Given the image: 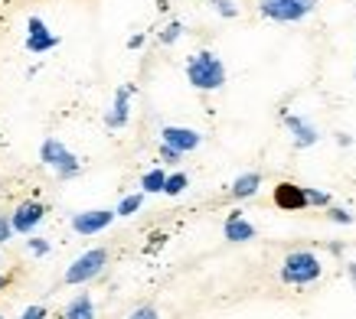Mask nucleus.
<instances>
[{"mask_svg":"<svg viewBox=\"0 0 356 319\" xmlns=\"http://www.w3.org/2000/svg\"><path fill=\"white\" fill-rule=\"evenodd\" d=\"M186 78H190V85L200 88V92H216V88L226 85V65L219 59L216 53H203L190 55V62H186Z\"/></svg>","mask_w":356,"mask_h":319,"instance_id":"nucleus-1","label":"nucleus"},{"mask_svg":"<svg viewBox=\"0 0 356 319\" xmlns=\"http://www.w3.org/2000/svg\"><path fill=\"white\" fill-rule=\"evenodd\" d=\"M324 274V264L321 257L311 255V251H291L281 264V280L291 284V287H304V284H314L317 277Z\"/></svg>","mask_w":356,"mask_h":319,"instance_id":"nucleus-2","label":"nucleus"},{"mask_svg":"<svg viewBox=\"0 0 356 319\" xmlns=\"http://www.w3.org/2000/svg\"><path fill=\"white\" fill-rule=\"evenodd\" d=\"M40 160H43L59 180H72V176H79V170H82V163H79L76 153L65 147L63 140H56V137L43 140V147H40Z\"/></svg>","mask_w":356,"mask_h":319,"instance_id":"nucleus-3","label":"nucleus"},{"mask_svg":"<svg viewBox=\"0 0 356 319\" xmlns=\"http://www.w3.org/2000/svg\"><path fill=\"white\" fill-rule=\"evenodd\" d=\"M108 264V251L105 248H92V251H82V255L69 264L65 270V284L69 287H79V284H88V280H95L102 270Z\"/></svg>","mask_w":356,"mask_h":319,"instance_id":"nucleus-4","label":"nucleus"},{"mask_svg":"<svg viewBox=\"0 0 356 319\" xmlns=\"http://www.w3.org/2000/svg\"><path fill=\"white\" fill-rule=\"evenodd\" d=\"M317 7V0H259L261 17L278 23H298Z\"/></svg>","mask_w":356,"mask_h":319,"instance_id":"nucleus-5","label":"nucleus"},{"mask_svg":"<svg viewBox=\"0 0 356 319\" xmlns=\"http://www.w3.org/2000/svg\"><path fill=\"white\" fill-rule=\"evenodd\" d=\"M115 215L118 212H111V209H88V212H79L72 215V232L82 234V238H88V234H98V232H105L111 222H115Z\"/></svg>","mask_w":356,"mask_h":319,"instance_id":"nucleus-6","label":"nucleus"},{"mask_svg":"<svg viewBox=\"0 0 356 319\" xmlns=\"http://www.w3.org/2000/svg\"><path fill=\"white\" fill-rule=\"evenodd\" d=\"M56 46H59V36L46 30V23L40 17H30V23H26V53L43 55L49 49H56Z\"/></svg>","mask_w":356,"mask_h":319,"instance_id":"nucleus-7","label":"nucleus"},{"mask_svg":"<svg viewBox=\"0 0 356 319\" xmlns=\"http://www.w3.org/2000/svg\"><path fill=\"white\" fill-rule=\"evenodd\" d=\"M161 140L167 144V147L180 150V153H190V150H196L200 144H203V137H200L193 128H173V124L161 130Z\"/></svg>","mask_w":356,"mask_h":319,"instance_id":"nucleus-8","label":"nucleus"},{"mask_svg":"<svg viewBox=\"0 0 356 319\" xmlns=\"http://www.w3.org/2000/svg\"><path fill=\"white\" fill-rule=\"evenodd\" d=\"M46 218V209L40 202H23L17 212H13V218H10V225H13V232L17 234H30L36 225Z\"/></svg>","mask_w":356,"mask_h":319,"instance_id":"nucleus-9","label":"nucleus"},{"mask_svg":"<svg viewBox=\"0 0 356 319\" xmlns=\"http://www.w3.org/2000/svg\"><path fill=\"white\" fill-rule=\"evenodd\" d=\"M284 124H288V130H291L294 147L298 150H307V147H314V144L321 140V130L314 128V124H307V121L298 117V114H284Z\"/></svg>","mask_w":356,"mask_h":319,"instance_id":"nucleus-10","label":"nucleus"},{"mask_svg":"<svg viewBox=\"0 0 356 319\" xmlns=\"http://www.w3.org/2000/svg\"><path fill=\"white\" fill-rule=\"evenodd\" d=\"M275 205L288 209V212H301V209H307V192H304V186L281 182L278 189H275Z\"/></svg>","mask_w":356,"mask_h":319,"instance_id":"nucleus-11","label":"nucleus"},{"mask_svg":"<svg viewBox=\"0 0 356 319\" xmlns=\"http://www.w3.org/2000/svg\"><path fill=\"white\" fill-rule=\"evenodd\" d=\"M128 111H131V85H121L118 92H115V105H111V111L105 114V124H108L111 130H118L128 124Z\"/></svg>","mask_w":356,"mask_h":319,"instance_id":"nucleus-12","label":"nucleus"},{"mask_svg":"<svg viewBox=\"0 0 356 319\" xmlns=\"http://www.w3.org/2000/svg\"><path fill=\"white\" fill-rule=\"evenodd\" d=\"M222 234H226V241H252L255 238V228L242 218V212H232L222 225Z\"/></svg>","mask_w":356,"mask_h":319,"instance_id":"nucleus-13","label":"nucleus"},{"mask_svg":"<svg viewBox=\"0 0 356 319\" xmlns=\"http://www.w3.org/2000/svg\"><path fill=\"white\" fill-rule=\"evenodd\" d=\"M63 319H95V303H92V297H88V293H79V297L65 307Z\"/></svg>","mask_w":356,"mask_h":319,"instance_id":"nucleus-14","label":"nucleus"},{"mask_svg":"<svg viewBox=\"0 0 356 319\" xmlns=\"http://www.w3.org/2000/svg\"><path fill=\"white\" fill-rule=\"evenodd\" d=\"M261 186V176L259 173H242L236 182H232V196L236 199H248V196H255Z\"/></svg>","mask_w":356,"mask_h":319,"instance_id":"nucleus-15","label":"nucleus"},{"mask_svg":"<svg viewBox=\"0 0 356 319\" xmlns=\"http://www.w3.org/2000/svg\"><path fill=\"white\" fill-rule=\"evenodd\" d=\"M163 186H167V173L163 170H151L140 176V192H163Z\"/></svg>","mask_w":356,"mask_h":319,"instance_id":"nucleus-16","label":"nucleus"},{"mask_svg":"<svg viewBox=\"0 0 356 319\" xmlns=\"http://www.w3.org/2000/svg\"><path fill=\"white\" fill-rule=\"evenodd\" d=\"M140 205H144V192H134V196H124V199H121L115 212H118L121 218H128V215L140 212Z\"/></svg>","mask_w":356,"mask_h":319,"instance_id":"nucleus-17","label":"nucleus"},{"mask_svg":"<svg viewBox=\"0 0 356 319\" xmlns=\"http://www.w3.org/2000/svg\"><path fill=\"white\" fill-rule=\"evenodd\" d=\"M186 186H190L186 173H173V176H167V186H163V192H167V196H180Z\"/></svg>","mask_w":356,"mask_h":319,"instance_id":"nucleus-18","label":"nucleus"},{"mask_svg":"<svg viewBox=\"0 0 356 319\" xmlns=\"http://www.w3.org/2000/svg\"><path fill=\"white\" fill-rule=\"evenodd\" d=\"M213 3V10L219 13V17H226V20H232V17H238V7L232 3V0H209Z\"/></svg>","mask_w":356,"mask_h":319,"instance_id":"nucleus-19","label":"nucleus"},{"mask_svg":"<svg viewBox=\"0 0 356 319\" xmlns=\"http://www.w3.org/2000/svg\"><path fill=\"white\" fill-rule=\"evenodd\" d=\"M180 36H184V23H177V20H173L170 26H167V30L161 33V43H163V46H173L177 40H180Z\"/></svg>","mask_w":356,"mask_h":319,"instance_id":"nucleus-20","label":"nucleus"},{"mask_svg":"<svg viewBox=\"0 0 356 319\" xmlns=\"http://www.w3.org/2000/svg\"><path fill=\"white\" fill-rule=\"evenodd\" d=\"M304 192H307V205H330V196L327 192H321V189H311V186H304Z\"/></svg>","mask_w":356,"mask_h":319,"instance_id":"nucleus-21","label":"nucleus"},{"mask_svg":"<svg viewBox=\"0 0 356 319\" xmlns=\"http://www.w3.org/2000/svg\"><path fill=\"white\" fill-rule=\"evenodd\" d=\"M131 319H161V313L154 307H138L134 313H131Z\"/></svg>","mask_w":356,"mask_h":319,"instance_id":"nucleus-22","label":"nucleus"},{"mask_svg":"<svg viewBox=\"0 0 356 319\" xmlns=\"http://www.w3.org/2000/svg\"><path fill=\"white\" fill-rule=\"evenodd\" d=\"M10 234H13L10 218H3V215H0V245H7V241H10Z\"/></svg>","mask_w":356,"mask_h":319,"instance_id":"nucleus-23","label":"nucleus"},{"mask_svg":"<svg viewBox=\"0 0 356 319\" xmlns=\"http://www.w3.org/2000/svg\"><path fill=\"white\" fill-rule=\"evenodd\" d=\"M161 157L167 160V163H180L184 153H180V150H173V147H167V144H161Z\"/></svg>","mask_w":356,"mask_h":319,"instance_id":"nucleus-24","label":"nucleus"},{"mask_svg":"<svg viewBox=\"0 0 356 319\" xmlns=\"http://www.w3.org/2000/svg\"><path fill=\"white\" fill-rule=\"evenodd\" d=\"M20 319H46V307H26L20 313Z\"/></svg>","mask_w":356,"mask_h":319,"instance_id":"nucleus-25","label":"nucleus"},{"mask_svg":"<svg viewBox=\"0 0 356 319\" xmlns=\"http://www.w3.org/2000/svg\"><path fill=\"white\" fill-rule=\"evenodd\" d=\"M330 218L340 222V225H353V215L346 212V209H330Z\"/></svg>","mask_w":356,"mask_h":319,"instance_id":"nucleus-26","label":"nucleus"},{"mask_svg":"<svg viewBox=\"0 0 356 319\" xmlns=\"http://www.w3.org/2000/svg\"><path fill=\"white\" fill-rule=\"evenodd\" d=\"M30 251L33 255H46V251H49V241H43V238H30Z\"/></svg>","mask_w":356,"mask_h":319,"instance_id":"nucleus-27","label":"nucleus"},{"mask_svg":"<svg viewBox=\"0 0 356 319\" xmlns=\"http://www.w3.org/2000/svg\"><path fill=\"white\" fill-rule=\"evenodd\" d=\"M144 46V36H131L128 40V49H140Z\"/></svg>","mask_w":356,"mask_h":319,"instance_id":"nucleus-28","label":"nucleus"},{"mask_svg":"<svg viewBox=\"0 0 356 319\" xmlns=\"http://www.w3.org/2000/svg\"><path fill=\"white\" fill-rule=\"evenodd\" d=\"M346 270H350V284H353V290H356V261L346 267Z\"/></svg>","mask_w":356,"mask_h":319,"instance_id":"nucleus-29","label":"nucleus"},{"mask_svg":"<svg viewBox=\"0 0 356 319\" xmlns=\"http://www.w3.org/2000/svg\"><path fill=\"white\" fill-rule=\"evenodd\" d=\"M3 287H7V277H0V290H3Z\"/></svg>","mask_w":356,"mask_h":319,"instance_id":"nucleus-30","label":"nucleus"},{"mask_svg":"<svg viewBox=\"0 0 356 319\" xmlns=\"http://www.w3.org/2000/svg\"><path fill=\"white\" fill-rule=\"evenodd\" d=\"M0 319H3V316H0Z\"/></svg>","mask_w":356,"mask_h":319,"instance_id":"nucleus-31","label":"nucleus"}]
</instances>
